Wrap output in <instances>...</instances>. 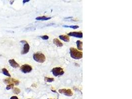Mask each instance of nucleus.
<instances>
[{"label": "nucleus", "mask_w": 132, "mask_h": 99, "mask_svg": "<svg viewBox=\"0 0 132 99\" xmlns=\"http://www.w3.org/2000/svg\"><path fill=\"white\" fill-rule=\"evenodd\" d=\"M70 53L71 57L75 60H80L83 57L82 52L73 47L70 48Z\"/></svg>", "instance_id": "obj_1"}, {"label": "nucleus", "mask_w": 132, "mask_h": 99, "mask_svg": "<svg viewBox=\"0 0 132 99\" xmlns=\"http://www.w3.org/2000/svg\"><path fill=\"white\" fill-rule=\"evenodd\" d=\"M33 59L38 62L43 63L46 61V57L43 53L38 52L33 55Z\"/></svg>", "instance_id": "obj_2"}, {"label": "nucleus", "mask_w": 132, "mask_h": 99, "mask_svg": "<svg viewBox=\"0 0 132 99\" xmlns=\"http://www.w3.org/2000/svg\"><path fill=\"white\" fill-rule=\"evenodd\" d=\"M52 73L55 76H59L63 75L64 73V71L62 68L60 67H55L51 70Z\"/></svg>", "instance_id": "obj_3"}, {"label": "nucleus", "mask_w": 132, "mask_h": 99, "mask_svg": "<svg viewBox=\"0 0 132 99\" xmlns=\"http://www.w3.org/2000/svg\"><path fill=\"white\" fill-rule=\"evenodd\" d=\"M20 70L23 73H27L30 72L32 71V67L31 66L29 65L25 64V65H22L21 66Z\"/></svg>", "instance_id": "obj_4"}, {"label": "nucleus", "mask_w": 132, "mask_h": 99, "mask_svg": "<svg viewBox=\"0 0 132 99\" xmlns=\"http://www.w3.org/2000/svg\"><path fill=\"white\" fill-rule=\"evenodd\" d=\"M4 83L6 84H14L15 85H18L19 84V81L18 80L15 79L14 78H7L4 80Z\"/></svg>", "instance_id": "obj_5"}, {"label": "nucleus", "mask_w": 132, "mask_h": 99, "mask_svg": "<svg viewBox=\"0 0 132 99\" xmlns=\"http://www.w3.org/2000/svg\"><path fill=\"white\" fill-rule=\"evenodd\" d=\"M20 42L23 44V48L21 52V54L24 55V54L28 53L30 50V46L29 44L26 41H21Z\"/></svg>", "instance_id": "obj_6"}, {"label": "nucleus", "mask_w": 132, "mask_h": 99, "mask_svg": "<svg viewBox=\"0 0 132 99\" xmlns=\"http://www.w3.org/2000/svg\"><path fill=\"white\" fill-rule=\"evenodd\" d=\"M59 92L60 93L63 94V95L65 96H72L73 95V93L72 91H71V90L69 89H59Z\"/></svg>", "instance_id": "obj_7"}, {"label": "nucleus", "mask_w": 132, "mask_h": 99, "mask_svg": "<svg viewBox=\"0 0 132 99\" xmlns=\"http://www.w3.org/2000/svg\"><path fill=\"white\" fill-rule=\"evenodd\" d=\"M68 36H73L76 38H82L83 37V33L82 32H71L68 34Z\"/></svg>", "instance_id": "obj_8"}, {"label": "nucleus", "mask_w": 132, "mask_h": 99, "mask_svg": "<svg viewBox=\"0 0 132 99\" xmlns=\"http://www.w3.org/2000/svg\"><path fill=\"white\" fill-rule=\"evenodd\" d=\"M8 62H9L10 65H11V66L12 67H14L15 69H16L17 67H19V65L15 61V60L14 59H11L8 61Z\"/></svg>", "instance_id": "obj_9"}, {"label": "nucleus", "mask_w": 132, "mask_h": 99, "mask_svg": "<svg viewBox=\"0 0 132 99\" xmlns=\"http://www.w3.org/2000/svg\"><path fill=\"white\" fill-rule=\"evenodd\" d=\"M55 45L57 47H62L63 44L62 42H61L59 40L57 39V38H55L54 39V41H53Z\"/></svg>", "instance_id": "obj_10"}, {"label": "nucleus", "mask_w": 132, "mask_h": 99, "mask_svg": "<svg viewBox=\"0 0 132 99\" xmlns=\"http://www.w3.org/2000/svg\"><path fill=\"white\" fill-rule=\"evenodd\" d=\"M59 38L63 40V41L66 42H68L70 41V39L69 37L67 35H60L59 36Z\"/></svg>", "instance_id": "obj_11"}, {"label": "nucleus", "mask_w": 132, "mask_h": 99, "mask_svg": "<svg viewBox=\"0 0 132 99\" xmlns=\"http://www.w3.org/2000/svg\"><path fill=\"white\" fill-rule=\"evenodd\" d=\"M51 17H48L45 16H39L36 18V19L37 20H48L49 19H50Z\"/></svg>", "instance_id": "obj_12"}, {"label": "nucleus", "mask_w": 132, "mask_h": 99, "mask_svg": "<svg viewBox=\"0 0 132 99\" xmlns=\"http://www.w3.org/2000/svg\"><path fill=\"white\" fill-rule=\"evenodd\" d=\"M77 48L79 51H82V45L83 43L81 41H77L76 42Z\"/></svg>", "instance_id": "obj_13"}, {"label": "nucleus", "mask_w": 132, "mask_h": 99, "mask_svg": "<svg viewBox=\"0 0 132 99\" xmlns=\"http://www.w3.org/2000/svg\"><path fill=\"white\" fill-rule=\"evenodd\" d=\"M2 72L4 75H5L8 76V77H11V75L10 74L9 72L7 71V70L6 69H5V68L3 69H2Z\"/></svg>", "instance_id": "obj_14"}, {"label": "nucleus", "mask_w": 132, "mask_h": 99, "mask_svg": "<svg viewBox=\"0 0 132 99\" xmlns=\"http://www.w3.org/2000/svg\"><path fill=\"white\" fill-rule=\"evenodd\" d=\"M54 78H50V77H45V81L47 82H53L54 81Z\"/></svg>", "instance_id": "obj_15"}, {"label": "nucleus", "mask_w": 132, "mask_h": 99, "mask_svg": "<svg viewBox=\"0 0 132 99\" xmlns=\"http://www.w3.org/2000/svg\"><path fill=\"white\" fill-rule=\"evenodd\" d=\"M12 92L14 94H17H17H18L20 93V90L17 88H14V89H13Z\"/></svg>", "instance_id": "obj_16"}, {"label": "nucleus", "mask_w": 132, "mask_h": 99, "mask_svg": "<svg viewBox=\"0 0 132 99\" xmlns=\"http://www.w3.org/2000/svg\"><path fill=\"white\" fill-rule=\"evenodd\" d=\"M63 27H69L74 29H76L79 28V26L77 25H71V26H67V25H64L63 26Z\"/></svg>", "instance_id": "obj_17"}, {"label": "nucleus", "mask_w": 132, "mask_h": 99, "mask_svg": "<svg viewBox=\"0 0 132 99\" xmlns=\"http://www.w3.org/2000/svg\"><path fill=\"white\" fill-rule=\"evenodd\" d=\"M14 84H7V86L6 87V89L7 90H10L11 89V88H13L14 87Z\"/></svg>", "instance_id": "obj_18"}, {"label": "nucleus", "mask_w": 132, "mask_h": 99, "mask_svg": "<svg viewBox=\"0 0 132 99\" xmlns=\"http://www.w3.org/2000/svg\"><path fill=\"white\" fill-rule=\"evenodd\" d=\"M41 38L43 40H48L49 37L47 35H44L42 36H41Z\"/></svg>", "instance_id": "obj_19"}, {"label": "nucleus", "mask_w": 132, "mask_h": 99, "mask_svg": "<svg viewBox=\"0 0 132 99\" xmlns=\"http://www.w3.org/2000/svg\"><path fill=\"white\" fill-rule=\"evenodd\" d=\"M10 99H19L18 98V97H16V96H12L10 98Z\"/></svg>", "instance_id": "obj_20"}, {"label": "nucleus", "mask_w": 132, "mask_h": 99, "mask_svg": "<svg viewBox=\"0 0 132 99\" xmlns=\"http://www.w3.org/2000/svg\"><path fill=\"white\" fill-rule=\"evenodd\" d=\"M30 1L29 0H26V1H25V0H24V1H23V4H25V3H26V2H29Z\"/></svg>", "instance_id": "obj_21"}, {"label": "nucleus", "mask_w": 132, "mask_h": 99, "mask_svg": "<svg viewBox=\"0 0 132 99\" xmlns=\"http://www.w3.org/2000/svg\"></svg>", "instance_id": "obj_22"}, {"label": "nucleus", "mask_w": 132, "mask_h": 99, "mask_svg": "<svg viewBox=\"0 0 132 99\" xmlns=\"http://www.w3.org/2000/svg\"></svg>", "instance_id": "obj_23"}]
</instances>
